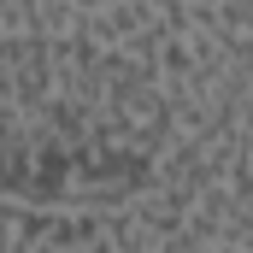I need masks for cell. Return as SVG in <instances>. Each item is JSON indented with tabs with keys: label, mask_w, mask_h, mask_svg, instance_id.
Segmentation results:
<instances>
[{
	"label": "cell",
	"mask_w": 253,
	"mask_h": 253,
	"mask_svg": "<svg viewBox=\"0 0 253 253\" xmlns=\"http://www.w3.org/2000/svg\"><path fill=\"white\" fill-rule=\"evenodd\" d=\"M83 30L106 53H129L135 42L159 30V6L153 0H83Z\"/></svg>",
	"instance_id": "6da1fadb"
},
{
	"label": "cell",
	"mask_w": 253,
	"mask_h": 253,
	"mask_svg": "<svg viewBox=\"0 0 253 253\" xmlns=\"http://www.w3.org/2000/svg\"><path fill=\"white\" fill-rule=\"evenodd\" d=\"M88 253H112V242H94V248H88Z\"/></svg>",
	"instance_id": "3957f363"
},
{
	"label": "cell",
	"mask_w": 253,
	"mask_h": 253,
	"mask_svg": "<svg viewBox=\"0 0 253 253\" xmlns=\"http://www.w3.org/2000/svg\"><path fill=\"white\" fill-rule=\"evenodd\" d=\"M106 242H112V253H159V242L147 236V224H141L129 206L106 212Z\"/></svg>",
	"instance_id": "7a4b0ae2"
}]
</instances>
